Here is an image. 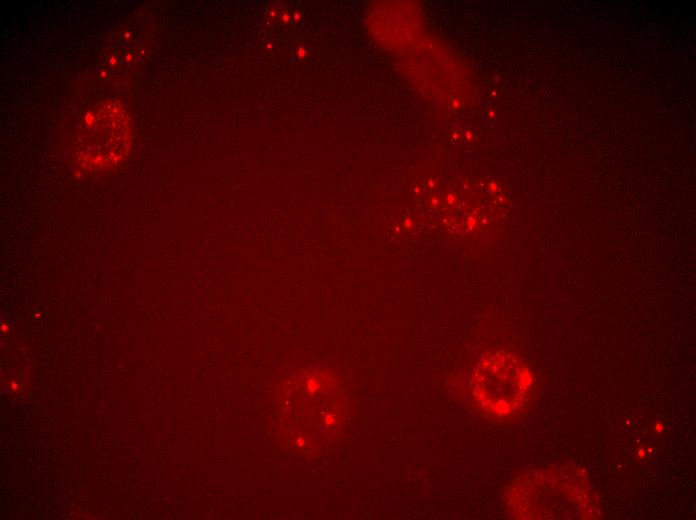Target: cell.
<instances>
[{
	"instance_id": "obj_2",
	"label": "cell",
	"mask_w": 696,
	"mask_h": 520,
	"mask_svg": "<svg viewBox=\"0 0 696 520\" xmlns=\"http://www.w3.org/2000/svg\"><path fill=\"white\" fill-rule=\"evenodd\" d=\"M78 141L83 165L115 166L124 159L131 145V127L125 109L115 102L99 104L84 116Z\"/></svg>"
},
{
	"instance_id": "obj_3",
	"label": "cell",
	"mask_w": 696,
	"mask_h": 520,
	"mask_svg": "<svg viewBox=\"0 0 696 520\" xmlns=\"http://www.w3.org/2000/svg\"><path fill=\"white\" fill-rule=\"evenodd\" d=\"M304 54H305V53H304V50L301 49V50H300V55H304Z\"/></svg>"
},
{
	"instance_id": "obj_1",
	"label": "cell",
	"mask_w": 696,
	"mask_h": 520,
	"mask_svg": "<svg viewBox=\"0 0 696 520\" xmlns=\"http://www.w3.org/2000/svg\"><path fill=\"white\" fill-rule=\"evenodd\" d=\"M532 390L529 370L506 353L485 356L472 377V394L486 413L504 418L517 414Z\"/></svg>"
}]
</instances>
